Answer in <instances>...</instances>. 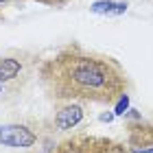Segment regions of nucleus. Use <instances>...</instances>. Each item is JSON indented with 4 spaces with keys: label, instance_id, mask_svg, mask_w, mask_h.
I'll return each instance as SVG.
<instances>
[{
    "label": "nucleus",
    "instance_id": "20e7f679",
    "mask_svg": "<svg viewBox=\"0 0 153 153\" xmlns=\"http://www.w3.org/2000/svg\"><path fill=\"white\" fill-rule=\"evenodd\" d=\"M129 149L131 153H138L142 149V153L153 151V125L147 123H138L129 127Z\"/></svg>",
    "mask_w": 153,
    "mask_h": 153
},
{
    "label": "nucleus",
    "instance_id": "f257e3e1",
    "mask_svg": "<svg viewBox=\"0 0 153 153\" xmlns=\"http://www.w3.org/2000/svg\"><path fill=\"white\" fill-rule=\"evenodd\" d=\"M42 88L53 101H85L114 105L127 92V74L114 57L88 51L81 44L64 46L39 66Z\"/></svg>",
    "mask_w": 153,
    "mask_h": 153
},
{
    "label": "nucleus",
    "instance_id": "1a4fd4ad",
    "mask_svg": "<svg viewBox=\"0 0 153 153\" xmlns=\"http://www.w3.org/2000/svg\"><path fill=\"white\" fill-rule=\"evenodd\" d=\"M11 0H0V22H2V18H4V7H9Z\"/></svg>",
    "mask_w": 153,
    "mask_h": 153
},
{
    "label": "nucleus",
    "instance_id": "39448f33",
    "mask_svg": "<svg viewBox=\"0 0 153 153\" xmlns=\"http://www.w3.org/2000/svg\"><path fill=\"white\" fill-rule=\"evenodd\" d=\"M81 118H83V107L76 105V103H66V105L55 114V127L59 131H68V129L76 127V125L81 123Z\"/></svg>",
    "mask_w": 153,
    "mask_h": 153
},
{
    "label": "nucleus",
    "instance_id": "7ed1b4c3",
    "mask_svg": "<svg viewBox=\"0 0 153 153\" xmlns=\"http://www.w3.org/2000/svg\"><path fill=\"white\" fill-rule=\"evenodd\" d=\"M37 142V134L26 125H2L0 127V144L11 149H29Z\"/></svg>",
    "mask_w": 153,
    "mask_h": 153
},
{
    "label": "nucleus",
    "instance_id": "0eeeda50",
    "mask_svg": "<svg viewBox=\"0 0 153 153\" xmlns=\"http://www.w3.org/2000/svg\"><path fill=\"white\" fill-rule=\"evenodd\" d=\"M29 2H37V4H46V7H61V4H68L70 0H29Z\"/></svg>",
    "mask_w": 153,
    "mask_h": 153
},
{
    "label": "nucleus",
    "instance_id": "423d86ee",
    "mask_svg": "<svg viewBox=\"0 0 153 153\" xmlns=\"http://www.w3.org/2000/svg\"><path fill=\"white\" fill-rule=\"evenodd\" d=\"M20 70H22V64L16 57H2L0 59V83L16 79L20 74Z\"/></svg>",
    "mask_w": 153,
    "mask_h": 153
},
{
    "label": "nucleus",
    "instance_id": "f03ea898",
    "mask_svg": "<svg viewBox=\"0 0 153 153\" xmlns=\"http://www.w3.org/2000/svg\"><path fill=\"white\" fill-rule=\"evenodd\" d=\"M53 153H131V149L112 140V138L74 134L61 140L57 147H53Z\"/></svg>",
    "mask_w": 153,
    "mask_h": 153
},
{
    "label": "nucleus",
    "instance_id": "9d476101",
    "mask_svg": "<svg viewBox=\"0 0 153 153\" xmlns=\"http://www.w3.org/2000/svg\"><path fill=\"white\" fill-rule=\"evenodd\" d=\"M0 90H2V88H0Z\"/></svg>",
    "mask_w": 153,
    "mask_h": 153
},
{
    "label": "nucleus",
    "instance_id": "6e6552de",
    "mask_svg": "<svg viewBox=\"0 0 153 153\" xmlns=\"http://www.w3.org/2000/svg\"><path fill=\"white\" fill-rule=\"evenodd\" d=\"M123 109H127V94L123 96L120 101H118V107H116V114H125Z\"/></svg>",
    "mask_w": 153,
    "mask_h": 153
}]
</instances>
